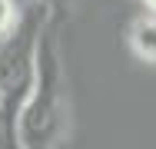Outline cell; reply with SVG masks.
<instances>
[{"label":"cell","instance_id":"6","mask_svg":"<svg viewBox=\"0 0 156 149\" xmlns=\"http://www.w3.org/2000/svg\"><path fill=\"white\" fill-rule=\"evenodd\" d=\"M143 3H146V13H153V17H156V0H143Z\"/></svg>","mask_w":156,"mask_h":149},{"label":"cell","instance_id":"4","mask_svg":"<svg viewBox=\"0 0 156 149\" xmlns=\"http://www.w3.org/2000/svg\"><path fill=\"white\" fill-rule=\"evenodd\" d=\"M40 3L47 7L50 23H53V20H60V17H70V13H73V7H76V0H40Z\"/></svg>","mask_w":156,"mask_h":149},{"label":"cell","instance_id":"3","mask_svg":"<svg viewBox=\"0 0 156 149\" xmlns=\"http://www.w3.org/2000/svg\"><path fill=\"white\" fill-rule=\"evenodd\" d=\"M33 0H0V40L7 33H13V27L20 23V17L27 13Z\"/></svg>","mask_w":156,"mask_h":149},{"label":"cell","instance_id":"5","mask_svg":"<svg viewBox=\"0 0 156 149\" xmlns=\"http://www.w3.org/2000/svg\"><path fill=\"white\" fill-rule=\"evenodd\" d=\"M0 149H7V139H3V103H0Z\"/></svg>","mask_w":156,"mask_h":149},{"label":"cell","instance_id":"1","mask_svg":"<svg viewBox=\"0 0 156 149\" xmlns=\"http://www.w3.org/2000/svg\"><path fill=\"white\" fill-rule=\"evenodd\" d=\"M66 136V80L57 36L47 30L37 47L33 86L17 113V149H63Z\"/></svg>","mask_w":156,"mask_h":149},{"label":"cell","instance_id":"2","mask_svg":"<svg viewBox=\"0 0 156 149\" xmlns=\"http://www.w3.org/2000/svg\"><path fill=\"white\" fill-rule=\"evenodd\" d=\"M126 43L133 50V57L143 63H156V17L153 13H140L129 20L126 27Z\"/></svg>","mask_w":156,"mask_h":149}]
</instances>
